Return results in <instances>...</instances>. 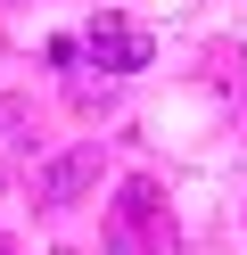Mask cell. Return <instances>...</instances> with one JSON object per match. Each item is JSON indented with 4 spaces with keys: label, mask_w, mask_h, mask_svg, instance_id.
<instances>
[{
    "label": "cell",
    "mask_w": 247,
    "mask_h": 255,
    "mask_svg": "<svg viewBox=\"0 0 247 255\" xmlns=\"http://www.w3.org/2000/svg\"><path fill=\"white\" fill-rule=\"evenodd\" d=\"M148 58H157V33L132 17H115V8H99L91 25H82V41H49V66H99V74H140Z\"/></svg>",
    "instance_id": "obj_1"
},
{
    "label": "cell",
    "mask_w": 247,
    "mask_h": 255,
    "mask_svg": "<svg viewBox=\"0 0 247 255\" xmlns=\"http://www.w3.org/2000/svg\"><path fill=\"white\" fill-rule=\"evenodd\" d=\"M173 247V222H165V189L148 173H132L107 206V255H165Z\"/></svg>",
    "instance_id": "obj_2"
},
{
    "label": "cell",
    "mask_w": 247,
    "mask_h": 255,
    "mask_svg": "<svg viewBox=\"0 0 247 255\" xmlns=\"http://www.w3.org/2000/svg\"><path fill=\"white\" fill-rule=\"evenodd\" d=\"M91 181H99V140H82V148H66L58 165L33 173V198H41V206H74Z\"/></svg>",
    "instance_id": "obj_3"
}]
</instances>
